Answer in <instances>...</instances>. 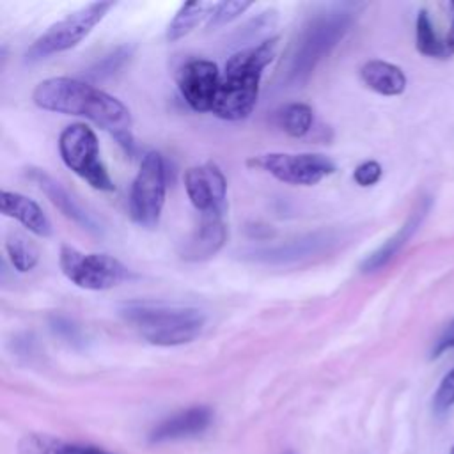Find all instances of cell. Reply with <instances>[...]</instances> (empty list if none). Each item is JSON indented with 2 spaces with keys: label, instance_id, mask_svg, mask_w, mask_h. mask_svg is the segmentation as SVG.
Masks as SVG:
<instances>
[{
  "label": "cell",
  "instance_id": "f546056e",
  "mask_svg": "<svg viewBox=\"0 0 454 454\" xmlns=\"http://www.w3.org/2000/svg\"><path fill=\"white\" fill-rule=\"evenodd\" d=\"M442 44H443V59L454 55V21H452V25L449 28L447 37L442 39Z\"/></svg>",
  "mask_w": 454,
  "mask_h": 454
},
{
  "label": "cell",
  "instance_id": "ba28073f",
  "mask_svg": "<svg viewBox=\"0 0 454 454\" xmlns=\"http://www.w3.org/2000/svg\"><path fill=\"white\" fill-rule=\"evenodd\" d=\"M62 273L78 287L105 291L129 278L128 268L108 254H83L74 247L62 245L59 254Z\"/></svg>",
  "mask_w": 454,
  "mask_h": 454
},
{
  "label": "cell",
  "instance_id": "7a4b0ae2",
  "mask_svg": "<svg viewBox=\"0 0 454 454\" xmlns=\"http://www.w3.org/2000/svg\"><path fill=\"white\" fill-rule=\"evenodd\" d=\"M278 41V35H275L255 46L238 50L229 57L211 110L216 117L241 121L252 114L262 71L277 55Z\"/></svg>",
  "mask_w": 454,
  "mask_h": 454
},
{
  "label": "cell",
  "instance_id": "7c38bea8",
  "mask_svg": "<svg viewBox=\"0 0 454 454\" xmlns=\"http://www.w3.org/2000/svg\"><path fill=\"white\" fill-rule=\"evenodd\" d=\"M213 420V411L209 406H192L176 415L161 420L151 433V443H165L184 438H193L202 434Z\"/></svg>",
  "mask_w": 454,
  "mask_h": 454
},
{
  "label": "cell",
  "instance_id": "5b68a950",
  "mask_svg": "<svg viewBox=\"0 0 454 454\" xmlns=\"http://www.w3.org/2000/svg\"><path fill=\"white\" fill-rule=\"evenodd\" d=\"M59 153L67 168L85 179L92 188L114 192L115 184L99 158V144L96 133L82 124L67 126L59 137Z\"/></svg>",
  "mask_w": 454,
  "mask_h": 454
},
{
  "label": "cell",
  "instance_id": "603a6c76",
  "mask_svg": "<svg viewBox=\"0 0 454 454\" xmlns=\"http://www.w3.org/2000/svg\"><path fill=\"white\" fill-rule=\"evenodd\" d=\"M415 39H417V50L427 57H438L443 59V44L442 39H438L434 27L431 23V18L426 11H420L417 16L415 25Z\"/></svg>",
  "mask_w": 454,
  "mask_h": 454
},
{
  "label": "cell",
  "instance_id": "9a60e30c",
  "mask_svg": "<svg viewBox=\"0 0 454 454\" xmlns=\"http://www.w3.org/2000/svg\"><path fill=\"white\" fill-rule=\"evenodd\" d=\"M330 243H333V238L328 232H314L305 238L271 247V248H259L250 252L254 261L259 262H270V264H282V262H293L298 259H305L310 255H316L323 252Z\"/></svg>",
  "mask_w": 454,
  "mask_h": 454
},
{
  "label": "cell",
  "instance_id": "1f68e13d",
  "mask_svg": "<svg viewBox=\"0 0 454 454\" xmlns=\"http://www.w3.org/2000/svg\"><path fill=\"white\" fill-rule=\"evenodd\" d=\"M450 7H452V9H454V2H450Z\"/></svg>",
  "mask_w": 454,
  "mask_h": 454
},
{
  "label": "cell",
  "instance_id": "7402d4cb",
  "mask_svg": "<svg viewBox=\"0 0 454 454\" xmlns=\"http://www.w3.org/2000/svg\"><path fill=\"white\" fill-rule=\"evenodd\" d=\"M5 252H7V257L12 264V268H16L21 273L30 271L39 261L37 247L27 236H23L20 232H12L7 238Z\"/></svg>",
  "mask_w": 454,
  "mask_h": 454
},
{
  "label": "cell",
  "instance_id": "8992f818",
  "mask_svg": "<svg viewBox=\"0 0 454 454\" xmlns=\"http://www.w3.org/2000/svg\"><path fill=\"white\" fill-rule=\"evenodd\" d=\"M165 192L167 176L163 156L156 151H149L144 154L131 184L128 204L129 218L140 227H156L165 204Z\"/></svg>",
  "mask_w": 454,
  "mask_h": 454
},
{
  "label": "cell",
  "instance_id": "30bf717a",
  "mask_svg": "<svg viewBox=\"0 0 454 454\" xmlns=\"http://www.w3.org/2000/svg\"><path fill=\"white\" fill-rule=\"evenodd\" d=\"M220 73L215 62L206 59L188 60L177 73V87L184 101L197 112H211L220 87Z\"/></svg>",
  "mask_w": 454,
  "mask_h": 454
},
{
  "label": "cell",
  "instance_id": "ac0fdd59",
  "mask_svg": "<svg viewBox=\"0 0 454 454\" xmlns=\"http://www.w3.org/2000/svg\"><path fill=\"white\" fill-rule=\"evenodd\" d=\"M362 82L381 96H397L406 89V76L401 67L385 60H369L360 67Z\"/></svg>",
  "mask_w": 454,
  "mask_h": 454
},
{
  "label": "cell",
  "instance_id": "484cf974",
  "mask_svg": "<svg viewBox=\"0 0 454 454\" xmlns=\"http://www.w3.org/2000/svg\"><path fill=\"white\" fill-rule=\"evenodd\" d=\"M454 406V369H450L440 381L433 395V410L436 415L447 413Z\"/></svg>",
  "mask_w": 454,
  "mask_h": 454
},
{
  "label": "cell",
  "instance_id": "2e32d148",
  "mask_svg": "<svg viewBox=\"0 0 454 454\" xmlns=\"http://www.w3.org/2000/svg\"><path fill=\"white\" fill-rule=\"evenodd\" d=\"M0 209L5 216L16 218L20 223H23L30 232L41 238H48L51 234V222L43 213L37 202L32 199L16 193V192H2L0 197Z\"/></svg>",
  "mask_w": 454,
  "mask_h": 454
},
{
  "label": "cell",
  "instance_id": "cb8c5ba5",
  "mask_svg": "<svg viewBox=\"0 0 454 454\" xmlns=\"http://www.w3.org/2000/svg\"><path fill=\"white\" fill-rule=\"evenodd\" d=\"M131 51H133V48L128 44L117 46L115 50H112L110 53L101 57L94 66H90V69L87 71V76L92 80H103V78L112 76L117 69H121L126 64Z\"/></svg>",
  "mask_w": 454,
  "mask_h": 454
},
{
  "label": "cell",
  "instance_id": "4fadbf2b",
  "mask_svg": "<svg viewBox=\"0 0 454 454\" xmlns=\"http://www.w3.org/2000/svg\"><path fill=\"white\" fill-rule=\"evenodd\" d=\"M227 239V227L222 215H202L195 232L183 243L181 257L184 261H204L213 257Z\"/></svg>",
  "mask_w": 454,
  "mask_h": 454
},
{
  "label": "cell",
  "instance_id": "3957f363",
  "mask_svg": "<svg viewBox=\"0 0 454 454\" xmlns=\"http://www.w3.org/2000/svg\"><path fill=\"white\" fill-rule=\"evenodd\" d=\"M355 14L356 12L349 7H335L310 18L282 62V87H301L310 78L316 66L348 34Z\"/></svg>",
  "mask_w": 454,
  "mask_h": 454
},
{
  "label": "cell",
  "instance_id": "d4e9b609",
  "mask_svg": "<svg viewBox=\"0 0 454 454\" xmlns=\"http://www.w3.org/2000/svg\"><path fill=\"white\" fill-rule=\"evenodd\" d=\"M250 7H252V2H220L216 4L211 18L207 20V27L216 28L225 23H231Z\"/></svg>",
  "mask_w": 454,
  "mask_h": 454
},
{
  "label": "cell",
  "instance_id": "83f0119b",
  "mask_svg": "<svg viewBox=\"0 0 454 454\" xmlns=\"http://www.w3.org/2000/svg\"><path fill=\"white\" fill-rule=\"evenodd\" d=\"M51 328H53V332H55L57 335L64 337V339L69 340V342H78V340H80V332H78V328H76L71 321H67V319H64V317H53V319H51Z\"/></svg>",
  "mask_w": 454,
  "mask_h": 454
},
{
  "label": "cell",
  "instance_id": "4316f807",
  "mask_svg": "<svg viewBox=\"0 0 454 454\" xmlns=\"http://www.w3.org/2000/svg\"><path fill=\"white\" fill-rule=\"evenodd\" d=\"M383 170H381V165L374 160H367L364 163H360L355 172H353V179L356 184L360 186H372L380 181Z\"/></svg>",
  "mask_w": 454,
  "mask_h": 454
},
{
  "label": "cell",
  "instance_id": "6da1fadb",
  "mask_svg": "<svg viewBox=\"0 0 454 454\" xmlns=\"http://www.w3.org/2000/svg\"><path fill=\"white\" fill-rule=\"evenodd\" d=\"M32 99L48 112L87 117L106 129L124 151H133L129 110L117 98L94 85L67 76H55L37 83Z\"/></svg>",
  "mask_w": 454,
  "mask_h": 454
},
{
  "label": "cell",
  "instance_id": "f1b7e54d",
  "mask_svg": "<svg viewBox=\"0 0 454 454\" xmlns=\"http://www.w3.org/2000/svg\"><path fill=\"white\" fill-rule=\"evenodd\" d=\"M452 348H454V319L447 325L443 333L438 337V340L431 351V358H438L442 353H445Z\"/></svg>",
  "mask_w": 454,
  "mask_h": 454
},
{
  "label": "cell",
  "instance_id": "ffe728a7",
  "mask_svg": "<svg viewBox=\"0 0 454 454\" xmlns=\"http://www.w3.org/2000/svg\"><path fill=\"white\" fill-rule=\"evenodd\" d=\"M215 7H216V4H213V2L183 4L167 27V39L177 41V39L188 35L199 23H202L206 18H211Z\"/></svg>",
  "mask_w": 454,
  "mask_h": 454
},
{
  "label": "cell",
  "instance_id": "277c9868",
  "mask_svg": "<svg viewBox=\"0 0 454 454\" xmlns=\"http://www.w3.org/2000/svg\"><path fill=\"white\" fill-rule=\"evenodd\" d=\"M122 317L154 346H181L202 332L206 316L188 305L163 301H129L121 307Z\"/></svg>",
  "mask_w": 454,
  "mask_h": 454
},
{
  "label": "cell",
  "instance_id": "5bb4252c",
  "mask_svg": "<svg viewBox=\"0 0 454 454\" xmlns=\"http://www.w3.org/2000/svg\"><path fill=\"white\" fill-rule=\"evenodd\" d=\"M28 176L64 216H67L69 220H73L74 223L90 232H99L98 222L67 193V190L57 179H53L48 172L41 168H30Z\"/></svg>",
  "mask_w": 454,
  "mask_h": 454
},
{
  "label": "cell",
  "instance_id": "4dcf8cb0",
  "mask_svg": "<svg viewBox=\"0 0 454 454\" xmlns=\"http://www.w3.org/2000/svg\"><path fill=\"white\" fill-rule=\"evenodd\" d=\"M450 454H454V445H452V449H450Z\"/></svg>",
  "mask_w": 454,
  "mask_h": 454
},
{
  "label": "cell",
  "instance_id": "44dd1931",
  "mask_svg": "<svg viewBox=\"0 0 454 454\" xmlns=\"http://www.w3.org/2000/svg\"><path fill=\"white\" fill-rule=\"evenodd\" d=\"M275 121L289 137H303L312 126V108L305 103H289L277 112Z\"/></svg>",
  "mask_w": 454,
  "mask_h": 454
},
{
  "label": "cell",
  "instance_id": "e0dca14e",
  "mask_svg": "<svg viewBox=\"0 0 454 454\" xmlns=\"http://www.w3.org/2000/svg\"><path fill=\"white\" fill-rule=\"evenodd\" d=\"M18 454H112L98 445L67 442L46 433H28L18 442Z\"/></svg>",
  "mask_w": 454,
  "mask_h": 454
},
{
  "label": "cell",
  "instance_id": "9c48e42d",
  "mask_svg": "<svg viewBox=\"0 0 454 454\" xmlns=\"http://www.w3.org/2000/svg\"><path fill=\"white\" fill-rule=\"evenodd\" d=\"M247 165L264 170L282 183L301 186H312L335 172V163L330 158L312 153H266L250 158Z\"/></svg>",
  "mask_w": 454,
  "mask_h": 454
},
{
  "label": "cell",
  "instance_id": "d6986e66",
  "mask_svg": "<svg viewBox=\"0 0 454 454\" xmlns=\"http://www.w3.org/2000/svg\"><path fill=\"white\" fill-rule=\"evenodd\" d=\"M424 213H426L424 207H420L419 211H415V213L408 218V222H406L392 238H388L378 250H374L371 255H367V257L364 259L360 270L365 271V273H371V271H376V270L383 268V266L403 248V245L410 239V236L413 234V231H415L417 225L420 223V218H422Z\"/></svg>",
  "mask_w": 454,
  "mask_h": 454
},
{
  "label": "cell",
  "instance_id": "52a82bcc",
  "mask_svg": "<svg viewBox=\"0 0 454 454\" xmlns=\"http://www.w3.org/2000/svg\"><path fill=\"white\" fill-rule=\"evenodd\" d=\"M114 2H90L60 21L53 23L43 35H39L27 51L28 60H41L53 53L66 51L85 39L90 30L106 16Z\"/></svg>",
  "mask_w": 454,
  "mask_h": 454
},
{
  "label": "cell",
  "instance_id": "8fae6325",
  "mask_svg": "<svg viewBox=\"0 0 454 454\" xmlns=\"http://www.w3.org/2000/svg\"><path fill=\"white\" fill-rule=\"evenodd\" d=\"M184 188L188 199L200 211V215H223L227 199V181L216 163L190 167L184 172Z\"/></svg>",
  "mask_w": 454,
  "mask_h": 454
}]
</instances>
